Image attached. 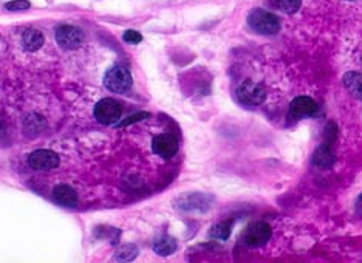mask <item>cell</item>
<instances>
[{
    "label": "cell",
    "mask_w": 362,
    "mask_h": 263,
    "mask_svg": "<svg viewBox=\"0 0 362 263\" xmlns=\"http://www.w3.org/2000/svg\"><path fill=\"white\" fill-rule=\"evenodd\" d=\"M248 25L259 35L263 36H273L281 30V21L276 14L269 13L263 8H254L248 14Z\"/></svg>",
    "instance_id": "obj_1"
},
{
    "label": "cell",
    "mask_w": 362,
    "mask_h": 263,
    "mask_svg": "<svg viewBox=\"0 0 362 263\" xmlns=\"http://www.w3.org/2000/svg\"><path fill=\"white\" fill-rule=\"evenodd\" d=\"M214 204V197L204 192H189L180 195L175 200V208L185 214H204Z\"/></svg>",
    "instance_id": "obj_2"
},
{
    "label": "cell",
    "mask_w": 362,
    "mask_h": 263,
    "mask_svg": "<svg viewBox=\"0 0 362 263\" xmlns=\"http://www.w3.org/2000/svg\"><path fill=\"white\" fill-rule=\"evenodd\" d=\"M132 84H134V79H132L130 71L122 65H113L105 71L104 86L113 93H126L132 88Z\"/></svg>",
    "instance_id": "obj_3"
},
{
    "label": "cell",
    "mask_w": 362,
    "mask_h": 263,
    "mask_svg": "<svg viewBox=\"0 0 362 263\" xmlns=\"http://www.w3.org/2000/svg\"><path fill=\"white\" fill-rule=\"evenodd\" d=\"M267 98L265 87L256 81L246 79L237 88V100L246 107H257Z\"/></svg>",
    "instance_id": "obj_4"
},
{
    "label": "cell",
    "mask_w": 362,
    "mask_h": 263,
    "mask_svg": "<svg viewBox=\"0 0 362 263\" xmlns=\"http://www.w3.org/2000/svg\"><path fill=\"white\" fill-rule=\"evenodd\" d=\"M271 234H273V231H271V226L267 221H251L243 233V243L250 248H260V246L269 242Z\"/></svg>",
    "instance_id": "obj_5"
},
{
    "label": "cell",
    "mask_w": 362,
    "mask_h": 263,
    "mask_svg": "<svg viewBox=\"0 0 362 263\" xmlns=\"http://www.w3.org/2000/svg\"><path fill=\"white\" fill-rule=\"evenodd\" d=\"M122 109L118 101H115L113 98H103L101 101H98L95 105L93 115L98 122H101L104 126L115 124L121 118Z\"/></svg>",
    "instance_id": "obj_6"
},
{
    "label": "cell",
    "mask_w": 362,
    "mask_h": 263,
    "mask_svg": "<svg viewBox=\"0 0 362 263\" xmlns=\"http://www.w3.org/2000/svg\"><path fill=\"white\" fill-rule=\"evenodd\" d=\"M56 42L65 50H76L84 42V35L76 27L62 25L56 30Z\"/></svg>",
    "instance_id": "obj_7"
},
{
    "label": "cell",
    "mask_w": 362,
    "mask_h": 263,
    "mask_svg": "<svg viewBox=\"0 0 362 263\" xmlns=\"http://www.w3.org/2000/svg\"><path fill=\"white\" fill-rule=\"evenodd\" d=\"M59 155L53 151L39 149L28 157V164L35 170H52L59 166Z\"/></svg>",
    "instance_id": "obj_8"
},
{
    "label": "cell",
    "mask_w": 362,
    "mask_h": 263,
    "mask_svg": "<svg viewBox=\"0 0 362 263\" xmlns=\"http://www.w3.org/2000/svg\"><path fill=\"white\" fill-rule=\"evenodd\" d=\"M152 151L155 155H158V157H161L164 160L172 158L178 152L177 138L170 134L156 135L152 139Z\"/></svg>",
    "instance_id": "obj_9"
},
{
    "label": "cell",
    "mask_w": 362,
    "mask_h": 263,
    "mask_svg": "<svg viewBox=\"0 0 362 263\" xmlns=\"http://www.w3.org/2000/svg\"><path fill=\"white\" fill-rule=\"evenodd\" d=\"M317 112V104L310 96H298L290 104V117L296 119L310 118Z\"/></svg>",
    "instance_id": "obj_10"
},
{
    "label": "cell",
    "mask_w": 362,
    "mask_h": 263,
    "mask_svg": "<svg viewBox=\"0 0 362 263\" xmlns=\"http://www.w3.org/2000/svg\"><path fill=\"white\" fill-rule=\"evenodd\" d=\"M334 161H336V157L332 149V144H327V143L319 146L315 151V153H313V158H311V163L319 169H330L334 164Z\"/></svg>",
    "instance_id": "obj_11"
},
{
    "label": "cell",
    "mask_w": 362,
    "mask_h": 263,
    "mask_svg": "<svg viewBox=\"0 0 362 263\" xmlns=\"http://www.w3.org/2000/svg\"><path fill=\"white\" fill-rule=\"evenodd\" d=\"M53 197H54L56 203L62 204V206L73 208L78 204V194L75 189L69 185H57L53 189Z\"/></svg>",
    "instance_id": "obj_12"
},
{
    "label": "cell",
    "mask_w": 362,
    "mask_h": 263,
    "mask_svg": "<svg viewBox=\"0 0 362 263\" xmlns=\"http://www.w3.org/2000/svg\"><path fill=\"white\" fill-rule=\"evenodd\" d=\"M342 82H344V87L347 88V92L353 98L362 101V73L347 71L342 78Z\"/></svg>",
    "instance_id": "obj_13"
},
{
    "label": "cell",
    "mask_w": 362,
    "mask_h": 263,
    "mask_svg": "<svg viewBox=\"0 0 362 263\" xmlns=\"http://www.w3.org/2000/svg\"><path fill=\"white\" fill-rule=\"evenodd\" d=\"M45 37L42 35V31H39L37 28H28L23 31L22 35V45L27 52H37L40 47L44 45Z\"/></svg>",
    "instance_id": "obj_14"
},
{
    "label": "cell",
    "mask_w": 362,
    "mask_h": 263,
    "mask_svg": "<svg viewBox=\"0 0 362 263\" xmlns=\"http://www.w3.org/2000/svg\"><path fill=\"white\" fill-rule=\"evenodd\" d=\"M152 248L155 254H158L161 257H168L170 254H174L177 251V242L175 238H172L169 235H163L160 238H156L153 242Z\"/></svg>",
    "instance_id": "obj_15"
},
{
    "label": "cell",
    "mask_w": 362,
    "mask_h": 263,
    "mask_svg": "<svg viewBox=\"0 0 362 263\" xmlns=\"http://www.w3.org/2000/svg\"><path fill=\"white\" fill-rule=\"evenodd\" d=\"M233 233V220H228V221H220L216 226H212L209 237L211 238H216V240H221L225 242L229 238Z\"/></svg>",
    "instance_id": "obj_16"
},
{
    "label": "cell",
    "mask_w": 362,
    "mask_h": 263,
    "mask_svg": "<svg viewBox=\"0 0 362 263\" xmlns=\"http://www.w3.org/2000/svg\"><path fill=\"white\" fill-rule=\"evenodd\" d=\"M138 256V248L135 245H122L115 252V260L118 262H132Z\"/></svg>",
    "instance_id": "obj_17"
},
{
    "label": "cell",
    "mask_w": 362,
    "mask_h": 263,
    "mask_svg": "<svg viewBox=\"0 0 362 263\" xmlns=\"http://www.w3.org/2000/svg\"><path fill=\"white\" fill-rule=\"evenodd\" d=\"M276 5L279 10H282L286 14L298 13L300 10L302 0H276Z\"/></svg>",
    "instance_id": "obj_18"
},
{
    "label": "cell",
    "mask_w": 362,
    "mask_h": 263,
    "mask_svg": "<svg viewBox=\"0 0 362 263\" xmlns=\"http://www.w3.org/2000/svg\"><path fill=\"white\" fill-rule=\"evenodd\" d=\"M5 6L6 10L10 11H23V10H28L31 4L28 0H11V2H8Z\"/></svg>",
    "instance_id": "obj_19"
},
{
    "label": "cell",
    "mask_w": 362,
    "mask_h": 263,
    "mask_svg": "<svg viewBox=\"0 0 362 263\" xmlns=\"http://www.w3.org/2000/svg\"><path fill=\"white\" fill-rule=\"evenodd\" d=\"M122 39H124V42H127V44H132V45H135V44H139L143 40V36H141V33L139 31H135V30H127L124 35H122Z\"/></svg>",
    "instance_id": "obj_20"
},
{
    "label": "cell",
    "mask_w": 362,
    "mask_h": 263,
    "mask_svg": "<svg viewBox=\"0 0 362 263\" xmlns=\"http://www.w3.org/2000/svg\"><path fill=\"white\" fill-rule=\"evenodd\" d=\"M146 118H149V113H147V112H139V113L132 115V117H129L127 119H122V121L119 122V124H118V127H126V126L134 124V122L143 121V119H146Z\"/></svg>",
    "instance_id": "obj_21"
},
{
    "label": "cell",
    "mask_w": 362,
    "mask_h": 263,
    "mask_svg": "<svg viewBox=\"0 0 362 263\" xmlns=\"http://www.w3.org/2000/svg\"><path fill=\"white\" fill-rule=\"evenodd\" d=\"M355 211H356V216L362 217V194L358 197L356 204H355Z\"/></svg>",
    "instance_id": "obj_22"
}]
</instances>
